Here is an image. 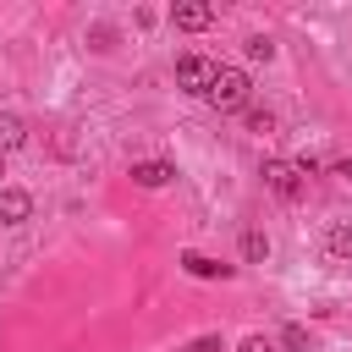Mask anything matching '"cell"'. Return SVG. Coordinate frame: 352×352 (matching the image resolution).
Here are the masks:
<instances>
[{"label":"cell","mask_w":352,"mask_h":352,"mask_svg":"<svg viewBox=\"0 0 352 352\" xmlns=\"http://www.w3.org/2000/svg\"><path fill=\"white\" fill-rule=\"evenodd\" d=\"M248 88H253V82H248L242 66H214V82H209L204 99H209L214 110H242V104H248Z\"/></svg>","instance_id":"cell-1"},{"label":"cell","mask_w":352,"mask_h":352,"mask_svg":"<svg viewBox=\"0 0 352 352\" xmlns=\"http://www.w3.org/2000/svg\"><path fill=\"white\" fill-rule=\"evenodd\" d=\"M264 187H270L280 204H297V198H302V170H297V160H264Z\"/></svg>","instance_id":"cell-2"},{"label":"cell","mask_w":352,"mask_h":352,"mask_svg":"<svg viewBox=\"0 0 352 352\" xmlns=\"http://www.w3.org/2000/svg\"><path fill=\"white\" fill-rule=\"evenodd\" d=\"M209 82H214V60H204V55H182L176 60V88L182 94H209Z\"/></svg>","instance_id":"cell-3"},{"label":"cell","mask_w":352,"mask_h":352,"mask_svg":"<svg viewBox=\"0 0 352 352\" xmlns=\"http://www.w3.org/2000/svg\"><path fill=\"white\" fill-rule=\"evenodd\" d=\"M170 28L204 33V28H214V6H209V0H176V6H170Z\"/></svg>","instance_id":"cell-4"},{"label":"cell","mask_w":352,"mask_h":352,"mask_svg":"<svg viewBox=\"0 0 352 352\" xmlns=\"http://www.w3.org/2000/svg\"><path fill=\"white\" fill-rule=\"evenodd\" d=\"M28 220H33V192L0 187V226H28Z\"/></svg>","instance_id":"cell-5"},{"label":"cell","mask_w":352,"mask_h":352,"mask_svg":"<svg viewBox=\"0 0 352 352\" xmlns=\"http://www.w3.org/2000/svg\"><path fill=\"white\" fill-rule=\"evenodd\" d=\"M182 270H187L192 280H231V264H220V258H209V253H182Z\"/></svg>","instance_id":"cell-6"},{"label":"cell","mask_w":352,"mask_h":352,"mask_svg":"<svg viewBox=\"0 0 352 352\" xmlns=\"http://www.w3.org/2000/svg\"><path fill=\"white\" fill-rule=\"evenodd\" d=\"M170 176H176V165H170V160H138V165H132V182H138V187H148V192H154V187H165Z\"/></svg>","instance_id":"cell-7"},{"label":"cell","mask_w":352,"mask_h":352,"mask_svg":"<svg viewBox=\"0 0 352 352\" xmlns=\"http://www.w3.org/2000/svg\"><path fill=\"white\" fill-rule=\"evenodd\" d=\"M28 143V121L16 116V110H0V154H11V148H22Z\"/></svg>","instance_id":"cell-8"},{"label":"cell","mask_w":352,"mask_h":352,"mask_svg":"<svg viewBox=\"0 0 352 352\" xmlns=\"http://www.w3.org/2000/svg\"><path fill=\"white\" fill-rule=\"evenodd\" d=\"M324 253H330V258H352V220H336V226L324 231Z\"/></svg>","instance_id":"cell-9"},{"label":"cell","mask_w":352,"mask_h":352,"mask_svg":"<svg viewBox=\"0 0 352 352\" xmlns=\"http://www.w3.org/2000/svg\"><path fill=\"white\" fill-rule=\"evenodd\" d=\"M242 258H248V264H264V258H270V236H264V231H242Z\"/></svg>","instance_id":"cell-10"},{"label":"cell","mask_w":352,"mask_h":352,"mask_svg":"<svg viewBox=\"0 0 352 352\" xmlns=\"http://www.w3.org/2000/svg\"><path fill=\"white\" fill-rule=\"evenodd\" d=\"M242 50H248V60H275V38H270V33H253Z\"/></svg>","instance_id":"cell-11"},{"label":"cell","mask_w":352,"mask_h":352,"mask_svg":"<svg viewBox=\"0 0 352 352\" xmlns=\"http://www.w3.org/2000/svg\"><path fill=\"white\" fill-rule=\"evenodd\" d=\"M280 346H286V352H308V330H302V324H286V330H280Z\"/></svg>","instance_id":"cell-12"},{"label":"cell","mask_w":352,"mask_h":352,"mask_svg":"<svg viewBox=\"0 0 352 352\" xmlns=\"http://www.w3.org/2000/svg\"><path fill=\"white\" fill-rule=\"evenodd\" d=\"M248 126H253V132H270L275 116H270V110H248Z\"/></svg>","instance_id":"cell-13"},{"label":"cell","mask_w":352,"mask_h":352,"mask_svg":"<svg viewBox=\"0 0 352 352\" xmlns=\"http://www.w3.org/2000/svg\"><path fill=\"white\" fill-rule=\"evenodd\" d=\"M182 352H220V336H198V341H187Z\"/></svg>","instance_id":"cell-14"},{"label":"cell","mask_w":352,"mask_h":352,"mask_svg":"<svg viewBox=\"0 0 352 352\" xmlns=\"http://www.w3.org/2000/svg\"><path fill=\"white\" fill-rule=\"evenodd\" d=\"M236 352H275V341H270V336H248Z\"/></svg>","instance_id":"cell-15"},{"label":"cell","mask_w":352,"mask_h":352,"mask_svg":"<svg viewBox=\"0 0 352 352\" xmlns=\"http://www.w3.org/2000/svg\"><path fill=\"white\" fill-rule=\"evenodd\" d=\"M336 176H341V182L352 187V154H346V160H336Z\"/></svg>","instance_id":"cell-16"},{"label":"cell","mask_w":352,"mask_h":352,"mask_svg":"<svg viewBox=\"0 0 352 352\" xmlns=\"http://www.w3.org/2000/svg\"><path fill=\"white\" fill-rule=\"evenodd\" d=\"M0 176H6V154H0Z\"/></svg>","instance_id":"cell-17"}]
</instances>
